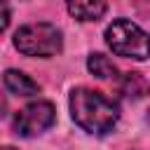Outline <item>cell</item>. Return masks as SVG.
<instances>
[{
  "mask_svg": "<svg viewBox=\"0 0 150 150\" xmlns=\"http://www.w3.org/2000/svg\"><path fill=\"white\" fill-rule=\"evenodd\" d=\"M120 91L131 98V101H138L143 98L148 91H150V82L141 75V73H127L122 80H120Z\"/></svg>",
  "mask_w": 150,
  "mask_h": 150,
  "instance_id": "7",
  "label": "cell"
},
{
  "mask_svg": "<svg viewBox=\"0 0 150 150\" xmlns=\"http://www.w3.org/2000/svg\"><path fill=\"white\" fill-rule=\"evenodd\" d=\"M70 115H73V122L82 131L103 136L112 131V127L117 124L120 105L103 91L80 87L70 91Z\"/></svg>",
  "mask_w": 150,
  "mask_h": 150,
  "instance_id": "1",
  "label": "cell"
},
{
  "mask_svg": "<svg viewBox=\"0 0 150 150\" xmlns=\"http://www.w3.org/2000/svg\"><path fill=\"white\" fill-rule=\"evenodd\" d=\"M105 42L117 56L134 61L150 59V33H145L129 19H115L105 28Z\"/></svg>",
  "mask_w": 150,
  "mask_h": 150,
  "instance_id": "2",
  "label": "cell"
},
{
  "mask_svg": "<svg viewBox=\"0 0 150 150\" xmlns=\"http://www.w3.org/2000/svg\"><path fill=\"white\" fill-rule=\"evenodd\" d=\"M66 7L70 16H75L77 21H98L105 14L108 2L105 0H66Z\"/></svg>",
  "mask_w": 150,
  "mask_h": 150,
  "instance_id": "5",
  "label": "cell"
},
{
  "mask_svg": "<svg viewBox=\"0 0 150 150\" xmlns=\"http://www.w3.org/2000/svg\"><path fill=\"white\" fill-rule=\"evenodd\" d=\"M54 122H56V110L49 101H33L14 115V129L23 138L45 134L49 127H54Z\"/></svg>",
  "mask_w": 150,
  "mask_h": 150,
  "instance_id": "4",
  "label": "cell"
},
{
  "mask_svg": "<svg viewBox=\"0 0 150 150\" xmlns=\"http://www.w3.org/2000/svg\"><path fill=\"white\" fill-rule=\"evenodd\" d=\"M2 150H14V148H9V145H7V148H2Z\"/></svg>",
  "mask_w": 150,
  "mask_h": 150,
  "instance_id": "11",
  "label": "cell"
},
{
  "mask_svg": "<svg viewBox=\"0 0 150 150\" xmlns=\"http://www.w3.org/2000/svg\"><path fill=\"white\" fill-rule=\"evenodd\" d=\"M2 7H5V19H2V30H7V26H9V7H7V0H2Z\"/></svg>",
  "mask_w": 150,
  "mask_h": 150,
  "instance_id": "9",
  "label": "cell"
},
{
  "mask_svg": "<svg viewBox=\"0 0 150 150\" xmlns=\"http://www.w3.org/2000/svg\"><path fill=\"white\" fill-rule=\"evenodd\" d=\"M2 82H5V89H7L9 94H14V96H35V94L40 91V84H38L35 80H30L26 73L14 70V68L5 70Z\"/></svg>",
  "mask_w": 150,
  "mask_h": 150,
  "instance_id": "6",
  "label": "cell"
},
{
  "mask_svg": "<svg viewBox=\"0 0 150 150\" xmlns=\"http://www.w3.org/2000/svg\"><path fill=\"white\" fill-rule=\"evenodd\" d=\"M87 68L94 77L98 80H117V66L105 56V54H89Z\"/></svg>",
  "mask_w": 150,
  "mask_h": 150,
  "instance_id": "8",
  "label": "cell"
},
{
  "mask_svg": "<svg viewBox=\"0 0 150 150\" xmlns=\"http://www.w3.org/2000/svg\"><path fill=\"white\" fill-rule=\"evenodd\" d=\"M148 124H150V108H148Z\"/></svg>",
  "mask_w": 150,
  "mask_h": 150,
  "instance_id": "10",
  "label": "cell"
},
{
  "mask_svg": "<svg viewBox=\"0 0 150 150\" xmlns=\"http://www.w3.org/2000/svg\"><path fill=\"white\" fill-rule=\"evenodd\" d=\"M14 47L26 56L49 59V56H56L61 52L63 38H61V30L47 21L26 23L14 33Z\"/></svg>",
  "mask_w": 150,
  "mask_h": 150,
  "instance_id": "3",
  "label": "cell"
}]
</instances>
